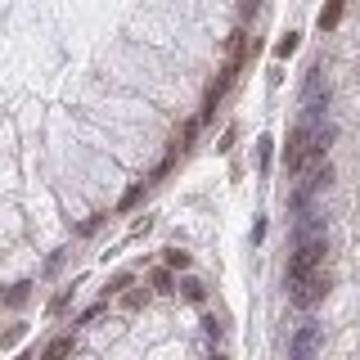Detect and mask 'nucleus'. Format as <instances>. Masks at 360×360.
I'll use <instances>...</instances> for the list:
<instances>
[{"label":"nucleus","mask_w":360,"mask_h":360,"mask_svg":"<svg viewBox=\"0 0 360 360\" xmlns=\"http://www.w3.org/2000/svg\"><path fill=\"white\" fill-rule=\"evenodd\" d=\"M68 352H72V333H63V338H54V342H50V347H45V352H41V360H63Z\"/></svg>","instance_id":"f257e3e1"},{"label":"nucleus","mask_w":360,"mask_h":360,"mask_svg":"<svg viewBox=\"0 0 360 360\" xmlns=\"http://www.w3.org/2000/svg\"><path fill=\"white\" fill-rule=\"evenodd\" d=\"M162 262H167V266H172V270H176V266H180V270H185V266H189V257H185V252H167V257H162Z\"/></svg>","instance_id":"7ed1b4c3"},{"label":"nucleus","mask_w":360,"mask_h":360,"mask_svg":"<svg viewBox=\"0 0 360 360\" xmlns=\"http://www.w3.org/2000/svg\"><path fill=\"white\" fill-rule=\"evenodd\" d=\"M338 18H342V0H329V5L320 9V32H333Z\"/></svg>","instance_id":"f03ea898"}]
</instances>
